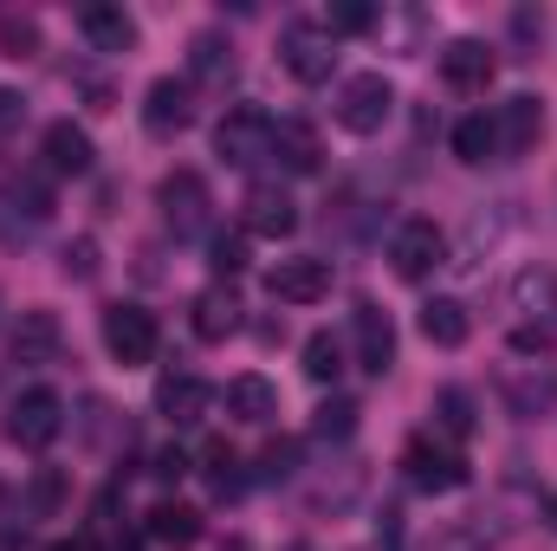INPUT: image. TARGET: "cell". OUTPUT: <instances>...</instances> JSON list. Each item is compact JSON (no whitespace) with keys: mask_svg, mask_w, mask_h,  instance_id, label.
<instances>
[{"mask_svg":"<svg viewBox=\"0 0 557 551\" xmlns=\"http://www.w3.org/2000/svg\"><path fill=\"white\" fill-rule=\"evenodd\" d=\"M337 124L350 131V137H376L389 118H396V85L383 78V72H357V78H344L337 85Z\"/></svg>","mask_w":557,"mask_h":551,"instance_id":"1","label":"cell"},{"mask_svg":"<svg viewBox=\"0 0 557 551\" xmlns=\"http://www.w3.org/2000/svg\"><path fill=\"white\" fill-rule=\"evenodd\" d=\"M273 118L260 111V105H240V111H227L221 124H214V156L227 162V169H260L267 156H273Z\"/></svg>","mask_w":557,"mask_h":551,"instance_id":"2","label":"cell"},{"mask_svg":"<svg viewBox=\"0 0 557 551\" xmlns=\"http://www.w3.org/2000/svg\"><path fill=\"white\" fill-rule=\"evenodd\" d=\"M403 474H409L416 493H460L467 487V454L447 448V441H434V434H416L403 448Z\"/></svg>","mask_w":557,"mask_h":551,"instance_id":"3","label":"cell"},{"mask_svg":"<svg viewBox=\"0 0 557 551\" xmlns=\"http://www.w3.org/2000/svg\"><path fill=\"white\" fill-rule=\"evenodd\" d=\"M59 434H65V403H59V390H26V396H13V409H7V441H13V448L39 454V448H52Z\"/></svg>","mask_w":557,"mask_h":551,"instance_id":"4","label":"cell"},{"mask_svg":"<svg viewBox=\"0 0 557 551\" xmlns=\"http://www.w3.org/2000/svg\"><path fill=\"white\" fill-rule=\"evenodd\" d=\"M278 65H285L298 85H324V78H331V65H337V39H331L324 26L292 20V26L278 33Z\"/></svg>","mask_w":557,"mask_h":551,"instance_id":"5","label":"cell"},{"mask_svg":"<svg viewBox=\"0 0 557 551\" xmlns=\"http://www.w3.org/2000/svg\"><path fill=\"white\" fill-rule=\"evenodd\" d=\"M104 351L137 370V364H156V318L143 305H104Z\"/></svg>","mask_w":557,"mask_h":551,"instance_id":"6","label":"cell"},{"mask_svg":"<svg viewBox=\"0 0 557 551\" xmlns=\"http://www.w3.org/2000/svg\"><path fill=\"white\" fill-rule=\"evenodd\" d=\"M156 208H162V221H169L175 234H201V228H208V182H201L195 169H169V175L156 182Z\"/></svg>","mask_w":557,"mask_h":551,"instance_id":"7","label":"cell"},{"mask_svg":"<svg viewBox=\"0 0 557 551\" xmlns=\"http://www.w3.org/2000/svg\"><path fill=\"white\" fill-rule=\"evenodd\" d=\"M493 72H499V59H493L486 39H447V46H441V85H447V91L480 98V91L493 85Z\"/></svg>","mask_w":557,"mask_h":551,"instance_id":"8","label":"cell"},{"mask_svg":"<svg viewBox=\"0 0 557 551\" xmlns=\"http://www.w3.org/2000/svg\"><path fill=\"white\" fill-rule=\"evenodd\" d=\"M441 260H447V234H441L434 221H403V228H396V241H389L396 279H428Z\"/></svg>","mask_w":557,"mask_h":551,"instance_id":"9","label":"cell"},{"mask_svg":"<svg viewBox=\"0 0 557 551\" xmlns=\"http://www.w3.org/2000/svg\"><path fill=\"white\" fill-rule=\"evenodd\" d=\"M13 364L20 370H46V364H59V351H65V331H59V318L46 311V305H33V311H20V325H13Z\"/></svg>","mask_w":557,"mask_h":551,"instance_id":"10","label":"cell"},{"mask_svg":"<svg viewBox=\"0 0 557 551\" xmlns=\"http://www.w3.org/2000/svg\"><path fill=\"white\" fill-rule=\"evenodd\" d=\"M188 124H195V91L182 78H156L143 91V131L149 137H182Z\"/></svg>","mask_w":557,"mask_h":551,"instance_id":"11","label":"cell"},{"mask_svg":"<svg viewBox=\"0 0 557 551\" xmlns=\"http://www.w3.org/2000/svg\"><path fill=\"white\" fill-rule=\"evenodd\" d=\"M240 208H247V215H240V221H247V234H260V241H285V234L298 228V201H292L278 182H253Z\"/></svg>","mask_w":557,"mask_h":551,"instance_id":"12","label":"cell"},{"mask_svg":"<svg viewBox=\"0 0 557 551\" xmlns=\"http://www.w3.org/2000/svg\"><path fill=\"white\" fill-rule=\"evenodd\" d=\"M499 396H506V409L512 415H545L557 403V370H539V364H506L499 370Z\"/></svg>","mask_w":557,"mask_h":551,"instance_id":"13","label":"cell"},{"mask_svg":"<svg viewBox=\"0 0 557 551\" xmlns=\"http://www.w3.org/2000/svg\"><path fill=\"white\" fill-rule=\"evenodd\" d=\"M493 137H499V156H525V149H539L545 137V105L539 98H506L499 111H493Z\"/></svg>","mask_w":557,"mask_h":551,"instance_id":"14","label":"cell"},{"mask_svg":"<svg viewBox=\"0 0 557 551\" xmlns=\"http://www.w3.org/2000/svg\"><path fill=\"white\" fill-rule=\"evenodd\" d=\"M208 409H214V390H208L201 377H188V370H169V377L156 383V415H162V421H175V428H195Z\"/></svg>","mask_w":557,"mask_h":551,"instance_id":"15","label":"cell"},{"mask_svg":"<svg viewBox=\"0 0 557 551\" xmlns=\"http://www.w3.org/2000/svg\"><path fill=\"white\" fill-rule=\"evenodd\" d=\"M267 292L285 298V305H318V298L331 292V260H311V254L278 260L273 273H267Z\"/></svg>","mask_w":557,"mask_h":551,"instance_id":"16","label":"cell"},{"mask_svg":"<svg viewBox=\"0 0 557 551\" xmlns=\"http://www.w3.org/2000/svg\"><path fill=\"white\" fill-rule=\"evenodd\" d=\"M350 338H357V364H363L370 377H383V370L396 364V325H389V311H383V305H357Z\"/></svg>","mask_w":557,"mask_h":551,"instance_id":"17","label":"cell"},{"mask_svg":"<svg viewBox=\"0 0 557 551\" xmlns=\"http://www.w3.org/2000/svg\"><path fill=\"white\" fill-rule=\"evenodd\" d=\"M78 33L91 39V52H131L137 46V20L124 7H111V0H91L78 13Z\"/></svg>","mask_w":557,"mask_h":551,"instance_id":"18","label":"cell"},{"mask_svg":"<svg viewBox=\"0 0 557 551\" xmlns=\"http://www.w3.org/2000/svg\"><path fill=\"white\" fill-rule=\"evenodd\" d=\"M188 72L201 78V85H234V72H240V52H234V39L227 33H195L188 39Z\"/></svg>","mask_w":557,"mask_h":551,"instance_id":"19","label":"cell"},{"mask_svg":"<svg viewBox=\"0 0 557 551\" xmlns=\"http://www.w3.org/2000/svg\"><path fill=\"white\" fill-rule=\"evenodd\" d=\"M39 149H46V169H52V175H85V169H91V156H98V149H91V137H85L72 118L46 124Z\"/></svg>","mask_w":557,"mask_h":551,"instance_id":"20","label":"cell"},{"mask_svg":"<svg viewBox=\"0 0 557 551\" xmlns=\"http://www.w3.org/2000/svg\"><path fill=\"white\" fill-rule=\"evenodd\" d=\"M149 539L169 546V551H195L201 546V513L182 506V500H156L149 506Z\"/></svg>","mask_w":557,"mask_h":551,"instance_id":"21","label":"cell"},{"mask_svg":"<svg viewBox=\"0 0 557 551\" xmlns=\"http://www.w3.org/2000/svg\"><path fill=\"white\" fill-rule=\"evenodd\" d=\"M240 331V298L227 292V285H208L201 298H195V338L201 344H221V338H234Z\"/></svg>","mask_w":557,"mask_h":551,"instance_id":"22","label":"cell"},{"mask_svg":"<svg viewBox=\"0 0 557 551\" xmlns=\"http://www.w3.org/2000/svg\"><path fill=\"white\" fill-rule=\"evenodd\" d=\"M421 338L441 344V351H460V344L473 338L467 305H460V298H428V305H421Z\"/></svg>","mask_w":557,"mask_h":551,"instance_id":"23","label":"cell"},{"mask_svg":"<svg viewBox=\"0 0 557 551\" xmlns=\"http://www.w3.org/2000/svg\"><path fill=\"white\" fill-rule=\"evenodd\" d=\"M273 156L292 169V175H311L318 162H324V149H318V131L311 124H298V118H285L273 131Z\"/></svg>","mask_w":557,"mask_h":551,"instance_id":"24","label":"cell"},{"mask_svg":"<svg viewBox=\"0 0 557 551\" xmlns=\"http://www.w3.org/2000/svg\"><path fill=\"white\" fill-rule=\"evenodd\" d=\"M227 415H234V421H273L278 415V390L267 383V377L247 370V377L227 383Z\"/></svg>","mask_w":557,"mask_h":551,"instance_id":"25","label":"cell"},{"mask_svg":"<svg viewBox=\"0 0 557 551\" xmlns=\"http://www.w3.org/2000/svg\"><path fill=\"white\" fill-rule=\"evenodd\" d=\"M512 305H519L525 318H539V331H545V325L557 318V273H539V267L519 273L512 279Z\"/></svg>","mask_w":557,"mask_h":551,"instance_id":"26","label":"cell"},{"mask_svg":"<svg viewBox=\"0 0 557 551\" xmlns=\"http://www.w3.org/2000/svg\"><path fill=\"white\" fill-rule=\"evenodd\" d=\"M434 428H441L447 441H467V434L480 428V415H473V396H467L460 383H447V390H434Z\"/></svg>","mask_w":557,"mask_h":551,"instance_id":"27","label":"cell"},{"mask_svg":"<svg viewBox=\"0 0 557 551\" xmlns=\"http://www.w3.org/2000/svg\"><path fill=\"white\" fill-rule=\"evenodd\" d=\"M454 156H460V162H473V169H480V162H493V156H499L493 118H480V111H473V118H460V124H454Z\"/></svg>","mask_w":557,"mask_h":551,"instance_id":"28","label":"cell"},{"mask_svg":"<svg viewBox=\"0 0 557 551\" xmlns=\"http://www.w3.org/2000/svg\"><path fill=\"white\" fill-rule=\"evenodd\" d=\"M305 377H311V383H337V377H344V344H337L331 331H311V338H305Z\"/></svg>","mask_w":557,"mask_h":551,"instance_id":"29","label":"cell"},{"mask_svg":"<svg viewBox=\"0 0 557 551\" xmlns=\"http://www.w3.org/2000/svg\"><path fill=\"white\" fill-rule=\"evenodd\" d=\"M201 474H208V487H214L221 500L240 493V454H234L227 441H208V448H201Z\"/></svg>","mask_w":557,"mask_h":551,"instance_id":"30","label":"cell"},{"mask_svg":"<svg viewBox=\"0 0 557 551\" xmlns=\"http://www.w3.org/2000/svg\"><path fill=\"white\" fill-rule=\"evenodd\" d=\"M298 461H305V448H298L292 434H278V441H267V448H260V480H267V487L292 480V474H298Z\"/></svg>","mask_w":557,"mask_h":551,"instance_id":"31","label":"cell"},{"mask_svg":"<svg viewBox=\"0 0 557 551\" xmlns=\"http://www.w3.org/2000/svg\"><path fill=\"white\" fill-rule=\"evenodd\" d=\"M59 500H65V474H59V467H39L33 487H26V513H33V519H52Z\"/></svg>","mask_w":557,"mask_h":551,"instance_id":"32","label":"cell"},{"mask_svg":"<svg viewBox=\"0 0 557 551\" xmlns=\"http://www.w3.org/2000/svg\"><path fill=\"white\" fill-rule=\"evenodd\" d=\"M0 52H7V59H33V52H39V20L0 13Z\"/></svg>","mask_w":557,"mask_h":551,"instance_id":"33","label":"cell"},{"mask_svg":"<svg viewBox=\"0 0 557 551\" xmlns=\"http://www.w3.org/2000/svg\"><path fill=\"white\" fill-rule=\"evenodd\" d=\"M13 208H26V228H39L46 215H52V188L39 182V175H13V195H7Z\"/></svg>","mask_w":557,"mask_h":551,"instance_id":"34","label":"cell"},{"mask_svg":"<svg viewBox=\"0 0 557 551\" xmlns=\"http://www.w3.org/2000/svg\"><path fill=\"white\" fill-rule=\"evenodd\" d=\"M357 403H350V396H337V403H324V409L311 415V428H318V434H324V441H350V434H357Z\"/></svg>","mask_w":557,"mask_h":551,"instance_id":"35","label":"cell"},{"mask_svg":"<svg viewBox=\"0 0 557 551\" xmlns=\"http://www.w3.org/2000/svg\"><path fill=\"white\" fill-rule=\"evenodd\" d=\"M376 26V7H363V0H337L331 13H324V33L337 39V33H370Z\"/></svg>","mask_w":557,"mask_h":551,"instance_id":"36","label":"cell"},{"mask_svg":"<svg viewBox=\"0 0 557 551\" xmlns=\"http://www.w3.org/2000/svg\"><path fill=\"white\" fill-rule=\"evenodd\" d=\"M208 267L221 279L247 273V241H240V234H214V241H208Z\"/></svg>","mask_w":557,"mask_h":551,"instance_id":"37","label":"cell"},{"mask_svg":"<svg viewBox=\"0 0 557 551\" xmlns=\"http://www.w3.org/2000/svg\"><path fill=\"white\" fill-rule=\"evenodd\" d=\"M428 551H493V546H486V532H480V526H441Z\"/></svg>","mask_w":557,"mask_h":551,"instance_id":"38","label":"cell"},{"mask_svg":"<svg viewBox=\"0 0 557 551\" xmlns=\"http://www.w3.org/2000/svg\"><path fill=\"white\" fill-rule=\"evenodd\" d=\"M65 273L72 279H98V241H91V234L65 247Z\"/></svg>","mask_w":557,"mask_h":551,"instance_id":"39","label":"cell"},{"mask_svg":"<svg viewBox=\"0 0 557 551\" xmlns=\"http://www.w3.org/2000/svg\"><path fill=\"white\" fill-rule=\"evenodd\" d=\"M149 474H156V480H182V474H188V454H182V448H162Z\"/></svg>","mask_w":557,"mask_h":551,"instance_id":"40","label":"cell"},{"mask_svg":"<svg viewBox=\"0 0 557 551\" xmlns=\"http://www.w3.org/2000/svg\"><path fill=\"white\" fill-rule=\"evenodd\" d=\"M20 118H26V98L20 91H0V131H13Z\"/></svg>","mask_w":557,"mask_h":551,"instance_id":"41","label":"cell"},{"mask_svg":"<svg viewBox=\"0 0 557 551\" xmlns=\"http://www.w3.org/2000/svg\"><path fill=\"white\" fill-rule=\"evenodd\" d=\"M111 551H143V539H131V532H111Z\"/></svg>","mask_w":557,"mask_h":551,"instance_id":"42","label":"cell"},{"mask_svg":"<svg viewBox=\"0 0 557 551\" xmlns=\"http://www.w3.org/2000/svg\"><path fill=\"white\" fill-rule=\"evenodd\" d=\"M52 551H91V539H59Z\"/></svg>","mask_w":557,"mask_h":551,"instance_id":"43","label":"cell"},{"mask_svg":"<svg viewBox=\"0 0 557 551\" xmlns=\"http://www.w3.org/2000/svg\"><path fill=\"white\" fill-rule=\"evenodd\" d=\"M221 551H253V546H247V539H227V546H221Z\"/></svg>","mask_w":557,"mask_h":551,"instance_id":"44","label":"cell"}]
</instances>
